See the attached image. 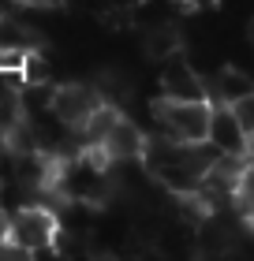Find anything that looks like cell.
I'll return each mask as SVG.
<instances>
[{"instance_id":"6da1fadb","label":"cell","mask_w":254,"mask_h":261,"mask_svg":"<svg viewBox=\"0 0 254 261\" xmlns=\"http://www.w3.org/2000/svg\"><path fill=\"white\" fill-rule=\"evenodd\" d=\"M217 149L210 142H176L165 135H150L146 153H142V172L150 175L153 183H161L165 191L179 194H195L205 168L213 164Z\"/></svg>"},{"instance_id":"7a4b0ae2","label":"cell","mask_w":254,"mask_h":261,"mask_svg":"<svg viewBox=\"0 0 254 261\" xmlns=\"http://www.w3.org/2000/svg\"><path fill=\"white\" fill-rule=\"evenodd\" d=\"M60 235V213L49 205H22L8 217V250L41 254L53 250Z\"/></svg>"},{"instance_id":"3957f363","label":"cell","mask_w":254,"mask_h":261,"mask_svg":"<svg viewBox=\"0 0 254 261\" xmlns=\"http://www.w3.org/2000/svg\"><path fill=\"white\" fill-rule=\"evenodd\" d=\"M210 112H213V101H176V97L153 101L157 135L176 138V142H205Z\"/></svg>"},{"instance_id":"277c9868","label":"cell","mask_w":254,"mask_h":261,"mask_svg":"<svg viewBox=\"0 0 254 261\" xmlns=\"http://www.w3.org/2000/svg\"><path fill=\"white\" fill-rule=\"evenodd\" d=\"M101 105H105L101 90L90 86V82H60V86H53V97H49L53 116L60 123H67L71 130H79Z\"/></svg>"},{"instance_id":"5b68a950","label":"cell","mask_w":254,"mask_h":261,"mask_svg":"<svg viewBox=\"0 0 254 261\" xmlns=\"http://www.w3.org/2000/svg\"><path fill=\"white\" fill-rule=\"evenodd\" d=\"M161 97H176V101H210V82H205L183 56L161 64Z\"/></svg>"},{"instance_id":"8992f818","label":"cell","mask_w":254,"mask_h":261,"mask_svg":"<svg viewBox=\"0 0 254 261\" xmlns=\"http://www.w3.org/2000/svg\"><path fill=\"white\" fill-rule=\"evenodd\" d=\"M205 142H210L217 153L247 157L250 135H247V127L239 123V116H236L232 105H217V101H213V112H210V135H205Z\"/></svg>"},{"instance_id":"52a82bcc","label":"cell","mask_w":254,"mask_h":261,"mask_svg":"<svg viewBox=\"0 0 254 261\" xmlns=\"http://www.w3.org/2000/svg\"><path fill=\"white\" fill-rule=\"evenodd\" d=\"M146 142L150 135H142L138 123H131L124 112H120V120L108 127V135L101 142V149L108 153V161H142V153H146Z\"/></svg>"},{"instance_id":"ba28073f","label":"cell","mask_w":254,"mask_h":261,"mask_svg":"<svg viewBox=\"0 0 254 261\" xmlns=\"http://www.w3.org/2000/svg\"><path fill=\"white\" fill-rule=\"evenodd\" d=\"M247 93H254V79L243 67H221L210 79V101H217V105H236Z\"/></svg>"},{"instance_id":"9c48e42d","label":"cell","mask_w":254,"mask_h":261,"mask_svg":"<svg viewBox=\"0 0 254 261\" xmlns=\"http://www.w3.org/2000/svg\"><path fill=\"white\" fill-rule=\"evenodd\" d=\"M34 49H41L38 30H30L11 11H0V53H34Z\"/></svg>"},{"instance_id":"30bf717a","label":"cell","mask_w":254,"mask_h":261,"mask_svg":"<svg viewBox=\"0 0 254 261\" xmlns=\"http://www.w3.org/2000/svg\"><path fill=\"white\" fill-rule=\"evenodd\" d=\"M179 49H183V38H179V30L172 27V22H153V27L142 34V53L150 56V60H172V56H179Z\"/></svg>"},{"instance_id":"8fae6325","label":"cell","mask_w":254,"mask_h":261,"mask_svg":"<svg viewBox=\"0 0 254 261\" xmlns=\"http://www.w3.org/2000/svg\"><path fill=\"white\" fill-rule=\"evenodd\" d=\"M22 86L27 82H49V64H45V56H41V49H34V53H27V60H22Z\"/></svg>"},{"instance_id":"7c38bea8","label":"cell","mask_w":254,"mask_h":261,"mask_svg":"<svg viewBox=\"0 0 254 261\" xmlns=\"http://www.w3.org/2000/svg\"><path fill=\"white\" fill-rule=\"evenodd\" d=\"M232 109H236V116H239V123L247 127V135H254V93H247L243 101H236Z\"/></svg>"},{"instance_id":"4fadbf2b","label":"cell","mask_w":254,"mask_h":261,"mask_svg":"<svg viewBox=\"0 0 254 261\" xmlns=\"http://www.w3.org/2000/svg\"><path fill=\"white\" fill-rule=\"evenodd\" d=\"M27 8H64L67 0H22Z\"/></svg>"},{"instance_id":"5bb4252c","label":"cell","mask_w":254,"mask_h":261,"mask_svg":"<svg viewBox=\"0 0 254 261\" xmlns=\"http://www.w3.org/2000/svg\"><path fill=\"white\" fill-rule=\"evenodd\" d=\"M191 11H205V8H217V0H183Z\"/></svg>"},{"instance_id":"9a60e30c","label":"cell","mask_w":254,"mask_h":261,"mask_svg":"<svg viewBox=\"0 0 254 261\" xmlns=\"http://www.w3.org/2000/svg\"><path fill=\"white\" fill-rule=\"evenodd\" d=\"M4 153H8V130L0 127V157H4Z\"/></svg>"},{"instance_id":"2e32d148","label":"cell","mask_w":254,"mask_h":261,"mask_svg":"<svg viewBox=\"0 0 254 261\" xmlns=\"http://www.w3.org/2000/svg\"><path fill=\"white\" fill-rule=\"evenodd\" d=\"M0 239H8V217H4V209H0Z\"/></svg>"},{"instance_id":"e0dca14e","label":"cell","mask_w":254,"mask_h":261,"mask_svg":"<svg viewBox=\"0 0 254 261\" xmlns=\"http://www.w3.org/2000/svg\"><path fill=\"white\" fill-rule=\"evenodd\" d=\"M15 4H22V0H0V11H8V8H15Z\"/></svg>"},{"instance_id":"ac0fdd59","label":"cell","mask_w":254,"mask_h":261,"mask_svg":"<svg viewBox=\"0 0 254 261\" xmlns=\"http://www.w3.org/2000/svg\"><path fill=\"white\" fill-rule=\"evenodd\" d=\"M247 41H250V49H254V19H250V27H247Z\"/></svg>"},{"instance_id":"d6986e66","label":"cell","mask_w":254,"mask_h":261,"mask_svg":"<svg viewBox=\"0 0 254 261\" xmlns=\"http://www.w3.org/2000/svg\"><path fill=\"white\" fill-rule=\"evenodd\" d=\"M157 4H176V0H157ZM179 4H183V0H179Z\"/></svg>"}]
</instances>
